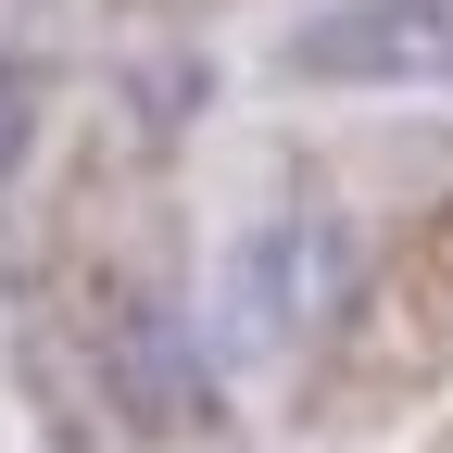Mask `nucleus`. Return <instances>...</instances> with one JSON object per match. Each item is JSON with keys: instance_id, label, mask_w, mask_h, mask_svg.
Masks as SVG:
<instances>
[{"instance_id": "nucleus-2", "label": "nucleus", "mask_w": 453, "mask_h": 453, "mask_svg": "<svg viewBox=\"0 0 453 453\" xmlns=\"http://www.w3.org/2000/svg\"><path fill=\"white\" fill-rule=\"evenodd\" d=\"M88 378H101L113 428H139V441L214 428V353H202V327L164 290H139V277H113V290L88 303Z\"/></svg>"}, {"instance_id": "nucleus-4", "label": "nucleus", "mask_w": 453, "mask_h": 453, "mask_svg": "<svg viewBox=\"0 0 453 453\" xmlns=\"http://www.w3.org/2000/svg\"><path fill=\"white\" fill-rule=\"evenodd\" d=\"M26 139H38V76H26V64H0V177L26 164Z\"/></svg>"}, {"instance_id": "nucleus-3", "label": "nucleus", "mask_w": 453, "mask_h": 453, "mask_svg": "<svg viewBox=\"0 0 453 453\" xmlns=\"http://www.w3.org/2000/svg\"><path fill=\"white\" fill-rule=\"evenodd\" d=\"M303 88H453V0H327L277 38Z\"/></svg>"}, {"instance_id": "nucleus-1", "label": "nucleus", "mask_w": 453, "mask_h": 453, "mask_svg": "<svg viewBox=\"0 0 453 453\" xmlns=\"http://www.w3.org/2000/svg\"><path fill=\"white\" fill-rule=\"evenodd\" d=\"M353 290H365L353 214H340V202H290V214H265L252 240L214 265V327H202V353L277 365V353H303L327 315H353Z\"/></svg>"}]
</instances>
